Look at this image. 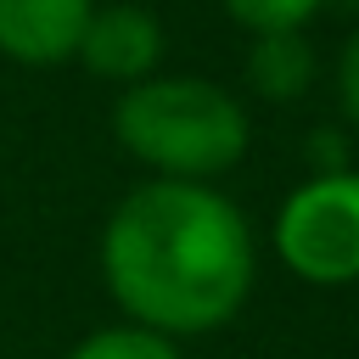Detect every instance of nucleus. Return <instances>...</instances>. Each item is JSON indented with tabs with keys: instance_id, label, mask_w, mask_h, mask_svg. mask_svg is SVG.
<instances>
[{
	"instance_id": "1",
	"label": "nucleus",
	"mask_w": 359,
	"mask_h": 359,
	"mask_svg": "<svg viewBox=\"0 0 359 359\" xmlns=\"http://www.w3.org/2000/svg\"><path fill=\"white\" fill-rule=\"evenodd\" d=\"M258 252L241 208L191 180L135 185L101 230V280L118 309L163 337L230 325L252 292Z\"/></svg>"
},
{
	"instance_id": "2",
	"label": "nucleus",
	"mask_w": 359,
	"mask_h": 359,
	"mask_svg": "<svg viewBox=\"0 0 359 359\" xmlns=\"http://www.w3.org/2000/svg\"><path fill=\"white\" fill-rule=\"evenodd\" d=\"M112 135L135 163L151 168V180L213 185L247 157L252 123H247V107L224 84L151 73L118 95Z\"/></svg>"
},
{
	"instance_id": "3",
	"label": "nucleus",
	"mask_w": 359,
	"mask_h": 359,
	"mask_svg": "<svg viewBox=\"0 0 359 359\" xmlns=\"http://www.w3.org/2000/svg\"><path fill=\"white\" fill-rule=\"evenodd\" d=\"M275 258L309 286L359 280V174L331 168L297 185L275 213Z\"/></svg>"
},
{
	"instance_id": "4",
	"label": "nucleus",
	"mask_w": 359,
	"mask_h": 359,
	"mask_svg": "<svg viewBox=\"0 0 359 359\" xmlns=\"http://www.w3.org/2000/svg\"><path fill=\"white\" fill-rule=\"evenodd\" d=\"M79 62L95 73V79H112V84H140L157 73L163 62V28L151 11L129 6V0H112V6H95L90 22H84V39H79Z\"/></svg>"
},
{
	"instance_id": "5",
	"label": "nucleus",
	"mask_w": 359,
	"mask_h": 359,
	"mask_svg": "<svg viewBox=\"0 0 359 359\" xmlns=\"http://www.w3.org/2000/svg\"><path fill=\"white\" fill-rule=\"evenodd\" d=\"M95 0H0V56L22 67H56L79 56Z\"/></svg>"
},
{
	"instance_id": "6",
	"label": "nucleus",
	"mask_w": 359,
	"mask_h": 359,
	"mask_svg": "<svg viewBox=\"0 0 359 359\" xmlns=\"http://www.w3.org/2000/svg\"><path fill=\"white\" fill-rule=\"evenodd\" d=\"M247 79L269 101L303 95L309 79H314V50H309L303 28H292V34H252V67H247Z\"/></svg>"
},
{
	"instance_id": "7",
	"label": "nucleus",
	"mask_w": 359,
	"mask_h": 359,
	"mask_svg": "<svg viewBox=\"0 0 359 359\" xmlns=\"http://www.w3.org/2000/svg\"><path fill=\"white\" fill-rule=\"evenodd\" d=\"M67 359H180V348H174V337H163V331H146V325H101V331H90Z\"/></svg>"
},
{
	"instance_id": "8",
	"label": "nucleus",
	"mask_w": 359,
	"mask_h": 359,
	"mask_svg": "<svg viewBox=\"0 0 359 359\" xmlns=\"http://www.w3.org/2000/svg\"><path fill=\"white\" fill-rule=\"evenodd\" d=\"M325 0H224V11L247 28V34H292L303 28Z\"/></svg>"
},
{
	"instance_id": "9",
	"label": "nucleus",
	"mask_w": 359,
	"mask_h": 359,
	"mask_svg": "<svg viewBox=\"0 0 359 359\" xmlns=\"http://www.w3.org/2000/svg\"><path fill=\"white\" fill-rule=\"evenodd\" d=\"M337 95H342V112H348V123L359 129V28L348 34V45H342V62H337Z\"/></svg>"
}]
</instances>
